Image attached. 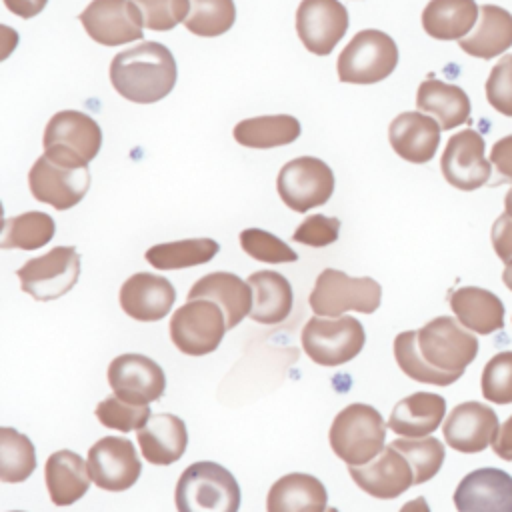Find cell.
Returning <instances> with one entry per match:
<instances>
[{
  "label": "cell",
  "mask_w": 512,
  "mask_h": 512,
  "mask_svg": "<svg viewBox=\"0 0 512 512\" xmlns=\"http://www.w3.org/2000/svg\"><path fill=\"white\" fill-rule=\"evenodd\" d=\"M198 298L212 300L222 308L228 330L238 326L252 310L250 284L232 272H210L196 280L188 290V300Z\"/></svg>",
  "instance_id": "23"
},
{
  "label": "cell",
  "mask_w": 512,
  "mask_h": 512,
  "mask_svg": "<svg viewBox=\"0 0 512 512\" xmlns=\"http://www.w3.org/2000/svg\"><path fill=\"white\" fill-rule=\"evenodd\" d=\"M136 436L144 460L156 466H168L180 460L188 446L184 420L168 412L152 414Z\"/></svg>",
  "instance_id": "24"
},
{
  "label": "cell",
  "mask_w": 512,
  "mask_h": 512,
  "mask_svg": "<svg viewBox=\"0 0 512 512\" xmlns=\"http://www.w3.org/2000/svg\"><path fill=\"white\" fill-rule=\"evenodd\" d=\"M340 234V220L330 218L324 214H312L300 226L294 230L292 240L312 246V248H322L338 240Z\"/></svg>",
  "instance_id": "44"
},
{
  "label": "cell",
  "mask_w": 512,
  "mask_h": 512,
  "mask_svg": "<svg viewBox=\"0 0 512 512\" xmlns=\"http://www.w3.org/2000/svg\"><path fill=\"white\" fill-rule=\"evenodd\" d=\"M300 136V122L290 114H272L240 120L234 126V138L246 148L286 146Z\"/></svg>",
  "instance_id": "33"
},
{
  "label": "cell",
  "mask_w": 512,
  "mask_h": 512,
  "mask_svg": "<svg viewBox=\"0 0 512 512\" xmlns=\"http://www.w3.org/2000/svg\"><path fill=\"white\" fill-rule=\"evenodd\" d=\"M400 512H430V506H428V502H426L424 496H416L414 500H408V502L400 508Z\"/></svg>",
  "instance_id": "49"
},
{
  "label": "cell",
  "mask_w": 512,
  "mask_h": 512,
  "mask_svg": "<svg viewBox=\"0 0 512 512\" xmlns=\"http://www.w3.org/2000/svg\"><path fill=\"white\" fill-rule=\"evenodd\" d=\"M416 106L420 112L434 116L442 130H452L470 118V98L456 86L428 78L418 86Z\"/></svg>",
  "instance_id": "30"
},
{
  "label": "cell",
  "mask_w": 512,
  "mask_h": 512,
  "mask_svg": "<svg viewBox=\"0 0 512 512\" xmlns=\"http://www.w3.org/2000/svg\"><path fill=\"white\" fill-rule=\"evenodd\" d=\"M252 288L250 318L260 324H278L288 318L292 310V286L280 274L272 270L252 272L246 280Z\"/></svg>",
  "instance_id": "31"
},
{
  "label": "cell",
  "mask_w": 512,
  "mask_h": 512,
  "mask_svg": "<svg viewBox=\"0 0 512 512\" xmlns=\"http://www.w3.org/2000/svg\"><path fill=\"white\" fill-rule=\"evenodd\" d=\"M484 138L472 130H460L452 134L440 158V168L448 184L458 190L472 192L490 180V160L484 156Z\"/></svg>",
  "instance_id": "14"
},
{
  "label": "cell",
  "mask_w": 512,
  "mask_h": 512,
  "mask_svg": "<svg viewBox=\"0 0 512 512\" xmlns=\"http://www.w3.org/2000/svg\"><path fill=\"white\" fill-rule=\"evenodd\" d=\"M348 30V10L338 0H302L296 10V32L304 48L328 56Z\"/></svg>",
  "instance_id": "16"
},
{
  "label": "cell",
  "mask_w": 512,
  "mask_h": 512,
  "mask_svg": "<svg viewBox=\"0 0 512 512\" xmlns=\"http://www.w3.org/2000/svg\"><path fill=\"white\" fill-rule=\"evenodd\" d=\"M504 214L512 218V188L506 192V198H504Z\"/></svg>",
  "instance_id": "51"
},
{
  "label": "cell",
  "mask_w": 512,
  "mask_h": 512,
  "mask_svg": "<svg viewBox=\"0 0 512 512\" xmlns=\"http://www.w3.org/2000/svg\"><path fill=\"white\" fill-rule=\"evenodd\" d=\"M398 64L396 42L380 30L368 28L352 36L340 52L336 70L340 82L374 84L388 78Z\"/></svg>",
  "instance_id": "7"
},
{
  "label": "cell",
  "mask_w": 512,
  "mask_h": 512,
  "mask_svg": "<svg viewBox=\"0 0 512 512\" xmlns=\"http://www.w3.org/2000/svg\"><path fill=\"white\" fill-rule=\"evenodd\" d=\"M392 446L404 454L408 464L412 466L414 472V484H424L430 478H434L442 464L446 450L442 442L434 436H424V438H398L392 442Z\"/></svg>",
  "instance_id": "38"
},
{
  "label": "cell",
  "mask_w": 512,
  "mask_h": 512,
  "mask_svg": "<svg viewBox=\"0 0 512 512\" xmlns=\"http://www.w3.org/2000/svg\"><path fill=\"white\" fill-rule=\"evenodd\" d=\"M348 474L368 496L382 500H392L414 484L412 466L392 444L374 460L362 466H348Z\"/></svg>",
  "instance_id": "20"
},
{
  "label": "cell",
  "mask_w": 512,
  "mask_h": 512,
  "mask_svg": "<svg viewBox=\"0 0 512 512\" xmlns=\"http://www.w3.org/2000/svg\"><path fill=\"white\" fill-rule=\"evenodd\" d=\"M482 396L494 404H512V350L494 354L482 370Z\"/></svg>",
  "instance_id": "41"
},
{
  "label": "cell",
  "mask_w": 512,
  "mask_h": 512,
  "mask_svg": "<svg viewBox=\"0 0 512 512\" xmlns=\"http://www.w3.org/2000/svg\"><path fill=\"white\" fill-rule=\"evenodd\" d=\"M226 318L222 308L212 300H188L170 320V340L172 344L188 356H204L214 352L224 334Z\"/></svg>",
  "instance_id": "9"
},
{
  "label": "cell",
  "mask_w": 512,
  "mask_h": 512,
  "mask_svg": "<svg viewBox=\"0 0 512 512\" xmlns=\"http://www.w3.org/2000/svg\"><path fill=\"white\" fill-rule=\"evenodd\" d=\"M56 232L54 218L44 212H24L4 220L0 248L38 250L52 240Z\"/></svg>",
  "instance_id": "35"
},
{
  "label": "cell",
  "mask_w": 512,
  "mask_h": 512,
  "mask_svg": "<svg viewBox=\"0 0 512 512\" xmlns=\"http://www.w3.org/2000/svg\"><path fill=\"white\" fill-rule=\"evenodd\" d=\"M176 78L178 68L172 52L164 44L152 40L118 52L110 64V82L114 90L136 104L162 100L172 92Z\"/></svg>",
  "instance_id": "2"
},
{
  "label": "cell",
  "mask_w": 512,
  "mask_h": 512,
  "mask_svg": "<svg viewBox=\"0 0 512 512\" xmlns=\"http://www.w3.org/2000/svg\"><path fill=\"white\" fill-rule=\"evenodd\" d=\"M44 478L48 496L56 506H70L78 502L92 482L88 462L72 450H58L50 454L44 466Z\"/></svg>",
  "instance_id": "25"
},
{
  "label": "cell",
  "mask_w": 512,
  "mask_h": 512,
  "mask_svg": "<svg viewBox=\"0 0 512 512\" xmlns=\"http://www.w3.org/2000/svg\"><path fill=\"white\" fill-rule=\"evenodd\" d=\"M48 0H4V6L20 16V18H32L44 10Z\"/></svg>",
  "instance_id": "48"
},
{
  "label": "cell",
  "mask_w": 512,
  "mask_h": 512,
  "mask_svg": "<svg viewBox=\"0 0 512 512\" xmlns=\"http://www.w3.org/2000/svg\"><path fill=\"white\" fill-rule=\"evenodd\" d=\"M330 446L348 466H362L384 450L386 424L380 412L368 404H350L332 420Z\"/></svg>",
  "instance_id": "4"
},
{
  "label": "cell",
  "mask_w": 512,
  "mask_h": 512,
  "mask_svg": "<svg viewBox=\"0 0 512 512\" xmlns=\"http://www.w3.org/2000/svg\"><path fill=\"white\" fill-rule=\"evenodd\" d=\"M78 18L86 34L102 46H120L142 38V12L134 0H92Z\"/></svg>",
  "instance_id": "12"
},
{
  "label": "cell",
  "mask_w": 512,
  "mask_h": 512,
  "mask_svg": "<svg viewBox=\"0 0 512 512\" xmlns=\"http://www.w3.org/2000/svg\"><path fill=\"white\" fill-rule=\"evenodd\" d=\"M440 124L424 112H402L388 126L392 150L406 162L426 164L440 144Z\"/></svg>",
  "instance_id": "22"
},
{
  "label": "cell",
  "mask_w": 512,
  "mask_h": 512,
  "mask_svg": "<svg viewBox=\"0 0 512 512\" xmlns=\"http://www.w3.org/2000/svg\"><path fill=\"white\" fill-rule=\"evenodd\" d=\"M478 16L474 0H430L422 10V28L436 40H462Z\"/></svg>",
  "instance_id": "32"
},
{
  "label": "cell",
  "mask_w": 512,
  "mask_h": 512,
  "mask_svg": "<svg viewBox=\"0 0 512 512\" xmlns=\"http://www.w3.org/2000/svg\"><path fill=\"white\" fill-rule=\"evenodd\" d=\"M326 504L324 484L304 472L278 478L266 496V512H326Z\"/></svg>",
  "instance_id": "26"
},
{
  "label": "cell",
  "mask_w": 512,
  "mask_h": 512,
  "mask_svg": "<svg viewBox=\"0 0 512 512\" xmlns=\"http://www.w3.org/2000/svg\"><path fill=\"white\" fill-rule=\"evenodd\" d=\"M492 448L496 452V456H500L502 460H512V414L504 420V424L498 428Z\"/></svg>",
  "instance_id": "47"
},
{
  "label": "cell",
  "mask_w": 512,
  "mask_h": 512,
  "mask_svg": "<svg viewBox=\"0 0 512 512\" xmlns=\"http://www.w3.org/2000/svg\"><path fill=\"white\" fill-rule=\"evenodd\" d=\"M326 512H340V510H338V508H334V506H332V508H326Z\"/></svg>",
  "instance_id": "52"
},
{
  "label": "cell",
  "mask_w": 512,
  "mask_h": 512,
  "mask_svg": "<svg viewBox=\"0 0 512 512\" xmlns=\"http://www.w3.org/2000/svg\"><path fill=\"white\" fill-rule=\"evenodd\" d=\"M16 274L22 292L30 294L34 300H56L78 282L80 256L74 246H54L48 254L28 260Z\"/></svg>",
  "instance_id": "10"
},
{
  "label": "cell",
  "mask_w": 512,
  "mask_h": 512,
  "mask_svg": "<svg viewBox=\"0 0 512 512\" xmlns=\"http://www.w3.org/2000/svg\"><path fill=\"white\" fill-rule=\"evenodd\" d=\"M486 100L496 112L512 118V54H504L492 66L486 80Z\"/></svg>",
  "instance_id": "43"
},
{
  "label": "cell",
  "mask_w": 512,
  "mask_h": 512,
  "mask_svg": "<svg viewBox=\"0 0 512 512\" xmlns=\"http://www.w3.org/2000/svg\"><path fill=\"white\" fill-rule=\"evenodd\" d=\"M12 512H22V510H12Z\"/></svg>",
  "instance_id": "53"
},
{
  "label": "cell",
  "mask_w": 512,
  "mask_h": 512,
  "mask_svg": "<svg viewBox=\"0 0 512 512\" xmlns=\"http://www.w3.org/2000/svg\"><path fill=\"white\" fill-rule=\"evenodd\" d=\"M28 186L38 202L50 204L56 210H68L86 196L90 170L88 166L70 168L42 154L28 172Z\"/></svg>",
  "instance_id": "13"
},
{
  "label": "cell",
  "mask_w": 512,
  "mask_h": 512,
  "mask_svg": "<svg viewBox=\"0 0 512 512\" xmlns=\"http://www.w3.org/2000/svg\"><path fill=\"white\" fill-rule=\"evenodd\" d=\"M276 190L288 208L306 212L330 200L334 192V172L320 158L298 156L280 168Z\"/></svg>",
  "instance_id": "11"
},
{
  "label": "cell",
  "mask_w": 512,
  "mask_h": 512,
  "mask_svg": "<svg viewBox=\"0 0 512 512\" xmlns=\"http://www.w3.org/2000/svg\"><path fill=\"white\" fill-rule=\"evenodd\" d=\"M220 246L212 238H186L154 244L146 250V262L158 270H178L210 262Z\"/></svg>",
  "instance_id": "34"
},
{
  "label": "cell",
  "mask_w": 512,
  "mask_h": 512,
  "mask_svg": "<svg viewBox=\"0 0 512 512\" xmlns=\"http://www.w3.org/2000/svg\"><path fill=\"white\" fill-rule=\"evenodd\" d=\"M498 416L496 412L482 402L470 400L452 408L442 426L444 440L450 448L474 454L488 448L494 442L498 432Z\"/></svg>",
  "instance_id": "18"
},
{
  "label": "cell",
  "mask_w": 512,
  "mask_h": 512,
  "mask_svg": "<svg viewBox=\"0 0 512 512\" xmlns=\"http://www.w3.org/2000/svg\"><path fill=\"white\" fill-rule=\"evenodd\" d=\"M178 512H238L240 486L216 462H194L178 478L174 490Z\"/></svg>",
  "instance_id": "3"
},
{
  "label": "cell",
  "mask_w": 512,
  "mask_h": 512,
  "mask_svg": "<svg viewBox=\"0 0 512 512\" xmlns=\"http://www.w3.org/2000/svg\"><path fill=\"white\" fill-rule=\"evenodd\" d=\"M92 482L108 492H122L134 486L142 474L136 448L124 436H104L88 450Z\"/></svg>",
  "instance_id": "15"
},
{
  "label": "cell",
  "mask_w": 512,
  "mask_h": 512,
  "mask_svg": "<svg viewBox=\"0 0 512 512\" xmlns=\"http://www.w3.org/2000/svg\"><path fill=\"white\" fill-rule=\"evenodd\" d=\"M450 308L456 320L476 334H492L504 328V304L486 288H456L450 294Z\"/></svg>",
  "instance_id": "28"
},
{
  "label": "cell",
  "mask_w": 512,
  "mask_h": 512,
  "mask_svg": "<svg viewBox=\"0 0 512 512\" xmlns=\"http://www.w3.org/2000/svg\"><path fill=\"white\" fill-rule=\"evenodd\" d=\"M458 46L482 60L504 54L512 46V14L496 4H482L478 26L470 36L458 40Z\"/></svg>",
  "instance_id": "29"
},
{
  "label": "cell",
  "mask_w": 512,
  "mask_h": 512,
  "mask_svg": "<svg viewBox=\"0 0 512 512\" xmlns=\"http://www.w3.org/2000/svg\"><path fill=\"white\" fill-rule=\"evenodd\" d=\"M108 384L114 396L132 404L160 400L166 390V376L158 362L144 354H120L108 364Z\"/></svg>",
  "instance_id": "17"
},
{
  "label": "cell",
  "mask_w": 512,
  "mask_h": 512,
  "mask_svg": "<svg viewBox=\"0 0 512 512\" xmlns=\"http://www.w3.org/2000/svg\"><path fill=\"white\" fill-rule=\"evenodd\" d=\"M150 416L152 410L148 404H132L118 396H108L96 406L98 422L118 432L140 430L150 420Z\"/></svg>",
  "instance_id": "39"
},
{
  "label": "cell",
  "mask_w": 512,
  "mask_h": 512,
  "mask_svg": "<svg viewBox=\"0 0 512 512\" xmlns=\"http://www.w3.org/2000/svg\"><path fill=\"white\" fill-rule=\"evenodd\" d=\"M36 468L34 444L22 432L0 428V478L2 482H24Z\"/></svg>",
  "instance_id": "36"
},
{
  "label": "cell",
  "mask_w": 512,
  "mask_h": 512,
  "mask_svg": "<svg viewBox=\"0 0 512 512\" xmlns=\"http://www.w3.org/2000/svg\"><path fill=\"white\" fill-rule=\"evenodd\" d=\"M142 12L146 28L166 32L184 22L190 12V0H134Z\"/></svg>",
  "instance_id": "42"
},
{
  "label": "cell",
  "mask_w": 512,
  "mask_h": 512,
  "mask_svg": "<svg viewBox=\"0 0 512 512\" xmlns=\"http://www.w3.org/2000/svg\"><path fill=\"white\" fill-rule=\"evenodd\" d=\"M42 146L50 160L70 168H82L100 152L102 130L86 112L60 110L44 128Z\"/></svg>",
  "instance_id": "5"
},
{
  "label": "cell",
  "mask_w": 512,
  "mask_h": 512,
  "mask_svg": "<svg viewBox=\"0 0 512 512\" xmlns=\"http://www.w3.org/2000/svg\"><path fill=\"white\" fill-rule=\"evenodd\" d=\"M300 342L310 360L332 368L358 356L364 348L366 332L360 320L352 316H338L332 320L312 316L302 330Z\"/></svg>",
  "instance_id": "8"
},
{
  "label": "cell",
  "mask_w": 512,
  "mask_h": 512,
  "mask_svg": "<svg viewBox=\"0 0 512 512\" xmlns=\"http://www.w3.org/2000/svg\"><path fill=\"white\" fill-rule=\"evenodd\" d=\"M490 162L496 166L498 174L506 180L512 182V134L500 138L492 150H490Z\"/></svg>",
  "instance_id": "46"
},
{
  "label": "cell",
  "mask_w": 512,
  "mask_h": 512,
  "mask_svg": "<svg viewBox=\"0 0 512 512\" xmlns=\"http://www.w3.org/2000/svg\"><path fill=\"white\" fill-rule=\"evenodd\" d=\"M176 302V290L164 276L150 272L132 274L120 288L122 310L140 322L162 320Z\"/></svg>",
  "instance_id": "21"
},
{
  "label": "cell",
  "mask_w": 512,
  "mask_h": 512,
  "mask_svg": "<svg viewBox=\"0 0 512 512\" xmlns=\"http://www.w3.org/2000/svg\"><path fill=\"white\" fill-rule=\"evenodd\" d=\"M240 246L242 250L252 256L254 260L266 262V264H286L296 262L298 254L294 248H290L284 240L274 236L272 232H266L262 228H246L240 232Z\"/></svg>",
  "instance_id": "40"
},
{
  "label": "cell",
  "mask_w": 512,
  "mask_h": 512,
  "mask_svg": "<svg viewBox=\"0 0 512 512\" xmlns=\"http://www.w3.org/2000/svg\"><path fill=\"white\" fill-rule=\"evenodd\" d=\"M236 20L234 0H190V12L184 20L188 32L196 36H220Z\"/></svg>",
  "instance_id": "37"
},
{
  "label": "cell",
  "mask_w": 512,
  "mask_h": 512,
  "mask_svg": "<svg viewBox=\"0 0 512 512\" xmlns=\"http://www.w3.org/2000/svg\"><path fill=\"white\" fill-rule=\"evenodd\" d=\"M458 512H512V476L500 468L468 472L454 490Z\"/></svg>",
  "instance_id": "19"
},
{
  "label": "cell",
  "mask_w": 512,
  "mask_h": 512,
  "mask_svg": "<svg viewBox=\"0 0 512 512\" xmlns=\"http://www.w3.org/2000/svg\"><path fill=\"white\" fill-rule=\"evenodd\" d=\"M502 282H504V284H506V288L512 292V260H508V262H506V266H504Z\"/></svg>",
  "instance_id": "50"
},
{
  "label": "cell",
  "mask_w": 512,
  "mask_h": 512,
  "mask_svg": "<svg viewBox=\"0 0 512 512\" xmlns=\"http://www.w3.org/2000/svg\"><path fill=\"white\" fill-rule=\"evenodd\" d=\"M446 416V400L432 392H414L402 398L388 418V428L406 438H424Z\"/></svg>",
  "instance_id": "27"
},
{
  "label": "cell",
  "mask_w": 512,
  "mask_h": 512,
  "mask_svg": "<svg viewBox=\"0 0 512 512\" xmlns=\"http://www.w3.org/2000/svg\"><path fill=\"white\" fill-rule=\"evenodd\" d=\"M492 246L502 262L512 260V218L500 214L492 224Z\"/></svg>",
  "instance_id": "45"
},
{
  "label": "cell",
  "mask_w": 512,
  "mask_h": 512,
  "mask_svg": "<svg viewBox=\"0 0 512 512\" xmlns=\"http://www.w3.org/2000/svg\"><path fill=\"white\" fill-rule=\"evenodd\" d=\"M478 354V338L452 316H438L420 330L394 338V358L400 370L422 384L450 386Z\"/></svg>",
  "instance_id": "1"
},
{
  "label": "cell",
  "mask_w": 512,
  "mask_h": 512,
  "mask_svg": "<svg viewBox=\"0 0 512 512\" xmlns=\"http://www.w3.org/2000/svg\"><path fill=\"white\" fill-rule=\"evenodd\" d=\"M380 300L382 288L374 278H352L342 270L326 268L318 274L308 304L316 316L338 318L348 310L372 314L378 310Z\"/></svg>",
  "instance_id": "6"
}]
</instances>
